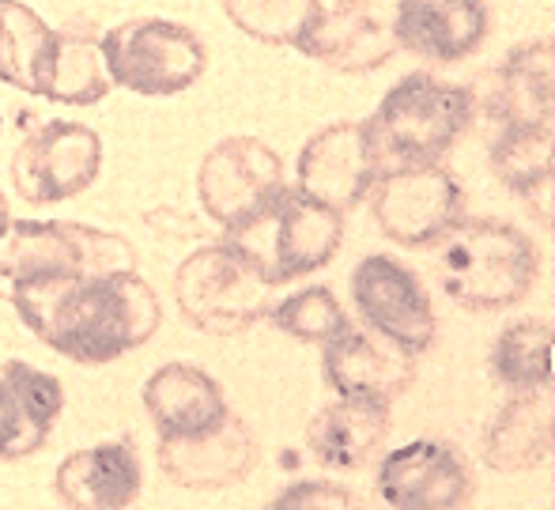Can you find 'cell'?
<instances>
[{
	"label": "cell",
	"mask_w": 555,
	"mask_h": 510,
	"mask_svg": "<svg viewBox=\"0 0 555 510\" xmlns=\"http://www.w3.org/2000/svg\"><path fill=\"white\" fill-rule=\"evenodd\" d=\"M220 242L242 254L269 288L292 284L325 269L344 246V212L307 197L299 186H280L269 201L234 227Z\"/></svg>",
	"instance_id": "cell-3"
},
{
	"label": "cell",
	"mask_w": 555,
	"mask_h": 510,
	"mask_svg": "<svg viewBox=\"0 0 555 510\" xmlns=\"http://www.w3.org/2000/svg\"><path fill=\"white\" fill-rule=\"evenodd\" d=\"M65 408V390L53 374L8 359L0 371V461L30 458L46 446Z\"/></svg>",
	"instance_id": "cell-20"
},
{
	"label": "cell",
	"mask_w": 555,
	"mask_h": 510,
	"mask_svg": "<svg viewBox=\"0 0 555 510\" xmlns=\"http://www.w3.org/2000/svg\"><path fill=\"white\" fill-rule=\"evenodd\" d=\"M280 186H284V163L257 137L220 140L197 170L201 204L223 231L261 208Z\"/></svg>",
	"instance_id": "cell-12"
},
{
	"label": "cell",
	"mask_w": 555,
	"mask_h": 510,
	"mask_svg": "<svg viewBox=\"0 0 555 510\" xmlns=\"http://www.w3.org/2000/svg\"><path fill=\"white\" fill-rule=\"evenodd\" d=\"M374 224L389 242L409 250H424L453 224L465 216V190L442 167H401L389 170L371 190Z\"/></svg>",
	"instance_id": "cell-9"
},
{
	"label": "cell",
	"mask_w": 555,
	"mask_h": 510,
	"mask_svg": "<svg viewBox=\"0 0 555 510\" xmlns=\"http://www.w3.org/2000/svg\"><path fill=\"white\" fill-rule=\"evenodd\" d=\"M431 269L442 292L465 310L518 306L537 284V246L506 219L461 216L431 242Z\"/></svg>",
	"instance_id": "cell-2"
},
{
	"label": "cell",
	"mask_w": 555,
	"mask_h": 510,
	"mask_svg": "<svg viewBox=\"0 0 555 510\" xmlns=\"http://www.w3.org/2000/svg\"><path fill=\"white\" fill-rule=\"evenodd\" d=\"M393 38L401 50L435 65H457L488 38L483 0H397Z\"/></svg>",
	"instance_id": "cell-17"
},
{
	"label": "cell",
	"mask_w": 555,
	"mask_h": 510,
	"mask_svg": "<svg viewBox=\"0 0 555 510\" xmlns=\"http://www.w3.org/2000/svg\"><path fill=\"white\" fill-rule=\"evenodd\" d=\"M351 299L366 329L420 356L435 344L439 321L424 280L389 254H371L351 269Z\"/></svg>",
	"instance_id": "cell-10"
},
{
	"label": "cell",
	"mask_w": 555,
	"mask_h": 510,
	"mask_svg": "<svg viewBox=\"0 0 555 510\" xmlns=\"http://www.w3.org/2000/svg\"><path fill=\"white\" fill-rule=\"evenodd\" d=\"M318 0H223V12L242 35L264 46H295Z\"/></svg>",
	"instance_id": "cell-29"
},
{
	"label": "cell",
	"mask_w": 555,
	"mask_h": 510,
	"mask_svg": "<svg viewBox=\"0 0 555 510\" xmlns=\"http://www.w3.org/2000/svg\"><path fill=\"white\" fill-rule=\"evenodd\" d=\"M552 38H537L511 50L499 68H491L476 106L495 122L506 125H552Z\"/></svg>",
	"instance_id": "cell-19"
},
{
	"label": "cell",
	"mask_w": 555,
	"mask_h": 510,
	"mask_svg": "<svg viewBox=\"0 0 555 510\" xmlns=\"http://www.w3.org/2000/svg\"><path fill=\"white\" fill-rule=\"evenodd\" d=\"M389 431H393L389 405L348 401V397H340V401L325 405L310 420L307 446L325 469L351 473V469H363L386 446Z\"/></svg>",
	"instance_id": "cell-24"
},
{
	"label": "cell",
	"mask_w": 555,
	"mask_h": 510,
	"mask_svg": "<svg viewBox=\"0 0 555 510\" xmlns=\"http://www.w3.org/2000/svg\"><path fill=\"white\" fill-rule=\"evenodd\" d=\"M8 303L46 348L83 367L114 364L152 341L163 326L159 295L137 269L27 280Z\"/></svg>",
	"instance_id": "cell-1"
},
{
	"label": "cell",
	"mask_w": 555,
	"mask_h": 510,
	"mask_svg": "<svg viewBox=\"0 0 555 510\" xmlns=\"http://www.w3.org/2000/svg\"><path fill=\"white\" fill-rule=\"evenodd\" d=\"M8 219H12V208H8V197H4V190H0V231L8 227Z\"/></svg>",
	"instance_id": "cell-31"
},
{
	"label": "cell",
	"mask_w": 555,
	"mask_h": 510,
	"mask_svg": "<svg viewBox=\"0 0 555 510\" xmlns=\"http://www.w3.org/2000/svg\"><path fill=\"white\" fill-rule=\"evenodd\" d=\"M111 73L103 58V35L95 23L73 20L50 35L38 61L35 95H46L61 106H95L111 95Z\"/></svg>",
	"instance_id": "cell-21"
},
{
	"label": "cell",
	"mask_w": 555,
	"mask_h": 510,
	"mask_svg": "<svg viewBox=\"0 0 555 510\" xmlns=\"http://www.w3.org/2000/svg\"><path fill=\"white\" fill-rule=\"evenodd\" d=\"M0 122H4V117H0Z\"/></svg>",
	"instance_id": "cell-32"
},
{
	"label": "cell",
	"mask_w": 555,
	"mask_h": 510,
	"mask_svg": "<svg viewBox=\"0 0 555 510\" xmlns=\"http://www.w3.org/2000/svg\"><path fill=\"white\" fill-rule=\"evenodd\" d=\"M476 117V91L439 80L431 73H409L366 117L382 175L401 167L442 163Z\"/></svg>",
	"instance_id": "cell-4"
},
{
	"label": "cell",
	"mask_w": 555,
	"mask_h": 510,
	"mask_svg": "<svg viewBox=\"0 0 555 510\" xmlns=\"http://www.w3.org/2000/svg\"><path fill=\"white\" fill-rule=\"evenodd\" d=\"M103 58L111 84L152 99L182 95L208 68V50L197 30L155 15L125 20L106 30Z\"/></svg>",
	"instance_id": "cell-6"
},
{
	"label": "cell",
	"mask_w": 555,
	"mask_h": 510,
	"mask_svg": "<svg viewBox=\"0 0 555 510\" xmlns=\"http://www.w3.org/2000/svg\"><path fill=\"white\" fill-rule=\"evenodd\" d=\"M276 510H330V507H344V510H356L363 507V499L356 492H348L344 484H330V481H302V484H292L287 492H280L272 499Z\"/></svg>",
	"instance_id": "cell-30"
},
{
	"label": "cell",
	"mask_w": 555,
	"mask_h": 510,
	"mask_svg": "<svg viewBox=\"0 0 555 510\" xmlns=\"http://www.w3.org/2000/svg\"><path fill=\"white\" fill-rule=\"evenodd\" d=\"M103 167V140L76 122H38L23 129L12 155V186L27 204H57L91 190Z\"/></svg>",
	"instance_id": "cell-8"
},
{
	"label": "cell",
	"mask_w": 555,
	"mask_h": 510,
	"mask_svg": "<svg viewBox=\"0 0 555 510\" xmlns=\"http://www.w3.org/2000/svg\"><path fill=\"white\" fill-rule=\"evenodd\" d=\"M137 250L125 234L76 219H8L0 231V299L27 280L132 272Z\"/></svg>",
	"instance_id": "cell-5"
},
{
	"label": "cell",
	"mask_w": 555,
	"mask_h": 510,
	"mask_svg": "<svg viewBox=\"0 0 555 510\" xmlns=\"http://www.w3.org/2000/svg\"><path fill=\"white\" fill-rule=\"evenodd\" d=\"M378 178L382 163L366 122L325 125L302 144L299 160H295V186L336 212L359 208L371 197Z\"/></svg>",
	"instance_id": "cell-11"
},
{
	"label": "cell",
	"mask_w": 555,
	"mask_h": 510,
	"mask_svg": "<svg viewBox=\"0 0 555 510\" xmlns=\"http://www.w3.org/2000/svg\"><path fill=\"white\" fill-rule=\"evenodd\" d=\"M140 484H144V466L129 438L68 454L53 476L57 499L73 510L132 507L140 499Z\"/></svg>",
	"instance_id": "cell-18"
},
{
	"label": "cell",
	"mask_w": 555,
	"mask_h": 510,
	"mask_svg": "<svg viewBox=\"0 0 555 510\" xmlns=\"http://www.w3.org/2000/svg\"><path fill=\"white\" fill-rule=\"evenodd\" d=\"M491 374L511 394L552 386V321L526 318L506 326L491 348Z\"/></svg>",
	"instance_id": "cell-26"
},
{
	"label": "cell",
	"mask_w": 555,
	"mask_h": 510,
	"mask_svg": "<svg viewBox=\"0 0 555 510\" xmlns=\"http://www.w3.org/2000/svg\"><path fill=\"white\" fill-rule=\"evenodd\" d=\"M269 318L280 333L295 336V341H307V344H330L333 336H340L344 329L351 326L340 299L333 295V288H322V284L287 295L280 306H272Z\"/></svg>",
	"instance_id": "cell-28"
},
{
	"label": "cell",
	"mask_w": 555,
	"mask_h": 510,
	"mask_svg": "<svg viewBox=\"0 0 555 510\" xmlns=\"http://www.w3.org/2000/svg\"><path fill=\"white\" fill-rule=\"evenodd\" d=\"M269 292L261 272L227 242L201 246L178 265L175 299L193 329L212 336H238L269 318Z\"/></svg>",
	"instance_id": "cell-7"
},
{
	"label": "cell",
	"mask_w": 555,
	"mask_h": 510,
	"mask_svg": "<svg viewBox=\"0 0 555 510\" xmlns=\"http://www.w3.org/2000/svg\"><path fill=\"white\" fill-rule=\"evenodd\" d=\"M378 496L389 507L401 510H450L465 507L473 499V469L457 454V446L439 438H416L409 446H397L382 458Z\"/></svg>",
	"instance_id": "cell-13"
},
{
	"label": "cell",
	"mask_w": 555,
	"mask_h": 510,
	"mask_svg": "<svg viewBox=\"0 0 555 510\" xmlns=\"http://www.w3.org/2000/svg\"><path fill=\"white\" fill-rule=\"evenodd\" d=\"M552 125H506L491 140L495 178L552 231Z\"/></svg>",
	"instance_id": "cell-25"
},
{
	"label": "cell",
	"mask_w": 555,
	"mask_h": 510,
	"mask_svg": "<svg viewBox=\"0 0 555 510\" xmlns=\"http://www.w3.org/2000/svg\"><path fill=\"white\" fill-rule=\"evenodd\" d=\"M552 386L514 390L511 401L495 412L483 431V466L495 473H529L552 458L555 435Z\"/></svg>",
	"instance_id": "cell-23"
},
{
	"label": "cell",
	"mask_w": 555,
	"mask_h": 510,
	"mask_svg": "<svg viewBox=\"0 0 555 510\" xmlns=\"http://www.w3.org/2000/svg\"><path fill=\"white\" fill-rule=\"evenodd\" d=\"M295 50L336 73H374L401 46L371 0H318Z\"/></svg>",
	"instance_id": "cell-14"
},
{
	"label": "cell",
	"mask_w": 555,
	"mask_h": 510,
	"mask_svg": "<svg viewBox=\"0 0 555 510\" xmlns=\"http://www.w3.org/2000/svg\"><path fill=\"white\" fill-rule=\"evenodd\" d=\"M322 348L325 382L336 397H348V401L393 405L416 382V356L374 329L348 326Z\"/></svg>",
	"instance_id": "cell-15"
},
{
	"label": "cell",
	"mask_w": 555,
	"mask_h": 510,
	"mask_svg": "<svg viewBox=\"0 0 555 510\" xmlns=\"http://www.w3.org/2000/svg\"><path fill=\"white\" fill-rule=\"evenodd\" d=\"M261 446L238 412H227L220 428L190 438H159V473L185 492H223L257 469Z\"/></svg>",
	"instance_id": "cell-16"
},
{
	"label": "cell",
	"mask_w": 555,
	"mask_h": 510,
	"mask_svg": "<svg viewBox=\"0 0 555 510\" xmlns=\"http://www.w3.org/2000/svg\"><path fill=\"white\" fill-rule=\"evenodd\" d=\"M50 23L23 0H0V84L35 95L38 61L50 46Z\"/></svg>",
	"instance_id": "cell-27"
},
{
	"label": "cell",
	"mask_w": 555,
	"mask_h": 510,
	"mask_svg": "<svg viewBox=\"0 0 555 510\" xmlns=\"http://www.w3.org/2000/svg\"><path fill=\"white\" fill-rule=\"evenodd\" d=\"M144 408L159 438H190L220 428L231 412L223 386L193 364H167L144 382Z\"/></svg>",
	"instance_id": "cell-22"
}]
</instances>
